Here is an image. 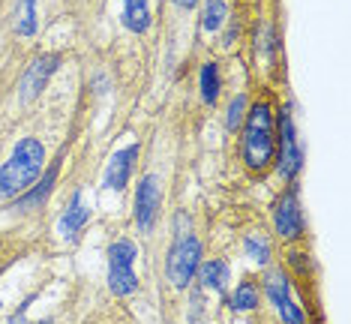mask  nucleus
Here are the masks:
<instances>
[{"instance_id":"1","label":"nucleus","mask_w":351,"mask_h":324,"mask_svg":"<svg viewBox=\"0 0 351 324\" xmlns=\"http://www.w3.org/2000/svg\"><path fill=\"white\" fill-rule=\"evenodd\" d=\"M43 162H45L43 145L36 138H21L10 153V160L0 165V199L27 192L30 184L43 175Z\"/></svg>"},{"instance_id":"2","label":"nucleus","mask_w":351,"mask_h":324,"mask_svg":"<svg viewBox=\"0 0 351 324\" xmlns=\"http://www.w3.org/2000/svg\"><path fill=\"white\" fill-rule=\"evenodd\" d=\"M274 156V117L270 105L258 102L246 114V132H243V160L250 169H265Z\"/></svg>"},{"instance_id":"3","label":"nucleus","mask_w":351,"mask_h":324,"mask_svg":"<svg viewBox=\"0 0 351 324\" xmlns=\"http://www.w3.org/2000/svg\"><path fill=\"white\" fill-rule=\"evenodd\" d=\"M198 264H202V243L189 234V228L186 232L178 228V237H174V243L169 249V264H165L169 282L178 288H186V282L195 276Z\"/></svg>"},{"instance_id":"4","label":"nucleus","mask_w":351,"mask_h":324,"mask_svg":"<svg viewBox=\"0 0 351 324\" xmlns=\"http://www.w3.org/2000/svg\"><path fill=\"white\" fill-rule=\"evenodd\" d=\"M135 258H138V249H135L132 240L111 243V249H108V288L114 291L117 297H126L138 288V276L132 271Z\"/></svg>"},{"instance_id":"5","label":"nucleus","mask_w":351,"mask_h":324,"mask_svg":"<svg viewBox=\"0 0 351 324\" xmlns=\"http://www.w3.org/2000/svg\"><path fill=\"white\" fill-rule=\"evenodd\" d=\"M159 204H162V189H159V180L154 175L141 177L138 189H135V225H138V232H150V228H154Z\"/></svg>"},{"instance_id":"6","label":"nucleus","mask_w":351,"mask_h":324,"mask_svg":"<svg viewBox=\"0 0 351 324\" xmlns=\"http://www.w3.org/2000/svg\"><path fill=\"white\" fill-rule=\"evenodd\" d=\"M279 136H282V147H279V175L294 177L303 165V153L298 147V136H294V121L289 112L279 114Z\"/></svg>"},{"instance_id":"7","label":"nucleus","mask_w":351,"mask_h":324,"mask_svg":"<svg viewBox=\"0 0 351 324\" xmlns=\"http://www.w3.org/2000/svg\"><path fill=\"white\" fill-rule=\"evenodd\" d=\"M267 295H270V300H274L279 319H282L285 324H306V319H303V310L294 303L291 286H289V279H285L282 273H270L267 276Z\"/></svg>"},{"instance_id":"8","label":"nucleus","mask_w":351,"mask_h":324,"mask_svg":"<svg viewBox=\"0 0 351 324\" xmlns=\"http://www.w3.org/2000/svg\"><path fill=\"white\" fill-rule=\"evenodd\" d=\"M54 69H58V58H54V54H39V58L30 60V66L25 69V75H21V99L34 102L39 93H43L45 84H49Z\"/></svg>"},{"instance_id":"9","label":"nucleus","mask_w":351,"mask_h":324,"mask_svg":"<svg viewBox=\"0 0 351 324\" xmlns=\"http://www.w3.org/2000/svg\"><path fill=\"white\" fill-rule=\"evenodd\" d=\"M274 225H276V232L282 237H289V240L303 234V213H300V204H298V195L294 192H285L282 199H279L276 213H274Z\"/></svg>"},{"instance_id":"10","label":"nucleus","mask_w":351,"mask_h":324,"mask_svg":"<svg viewBox=\"0 0 351 324\" xmlns=\"http://www.w3.org/2000/svg\"><path fill=\"white\" fill-rule=\"evenodd\" d=\"M138 160V145H130L123 150H117L108 162V171H106V186L108 189H123L126 180H130V171H132V162Z\"/></svg>"},{"instance_id":"11","label":"nucleus","mask_w":351,"mask_h":324,"mask_svg":"<svg viewBox=\"0 0 351 324\" xmlns=\"http://www.w3.org/2000/svg\"><path fill=\"white\" fill-rule=\"evenodd\" d=\"M87 219H90V210L84 208V199H82V195H75L73 204H69V210L60 216L58 228H60V234L66 237V240H73V237H78V232H82V228L87 225Z\"/></svg>"},{"instance_id":"12","label":"nucleus","mask_w":351,"mask_h":324,"mask_svg":"<svg viewBox=\"0 0 351 324\" xmlns=\"http://www.w3.org/2000/svg\"><path fill=\"white\" fill-rule=\"evenodd\" d=\"M123 25L132 34H145L150 27V0H123Z\"/></svg>"},{"instance_id":"13","label":"nucleus","mask_w":351,"mask_h":324,"mask_svg":"<svg viewBox=\"0 0 351 324\" xmlns=\"http://www.w3.org/2000/svg\"><path fill=\"white\" fill-rule=\"evenodd\" d=\"M195 273H198V282H202L204 288H213V291H219L228 282V264L219 262V258H210V262L198 264Z\"/></svg>"},{"instance_id":"14","label":"nucleus","mask_w":351,"mask_h":324,"mask_svg":"<svg viewBox=\"0 0 351 324\" xmlns=\"http://www.w3.org/2000/svg\"><path fill=\"white\" fill-rule=\"evenodd\" d=\"M228 15V6L226 0H204V15H202V25L207 34H217V30L222 27V21H226Z\"/></svg>"},{"instance_id":"15","label":"nucleus","mask_w":351,"mask_h":324,"mask_svg":"<svg viewBox=\"0 0 351 324\" xmlns=\"http://www.w3.org/2000/svg\"><path fill=\"white\" fill-rule=\"evenodd\" d=\"M15 30L21 36H30L36 30V0H19L15 10Z\"/></svg>"},{"instance_id":"16","label":"nucleus","mask_w":351,"mask_h":324,"mask_svg":"<svg viewBox=\"0 0 351 324\" xmlns=\"http://www.w3.org/2000/svg\"><path fill=\"white\" fill-rule=\"evenodd\" d=\"M54 175H58V171H49V175L43 177V184H39L34 192H27L25 199H19L15 201V210H30V208H36V204H43L45 199H49V192H51V186H54Z\"/></svg>"},{"instance_id":"17","label":"nucleus","mask_w":351,"mask_h":324,"mask_svg":"<svg viewBox=\"0 0 351 324\" xmlns=\"http://www.w3.org/2000/svg\"><path fill=\"white\" fill-rule=\"evenodd\" d=\"M202 97L204 102H217L219 99V66L217 63H204L202 66Z\"/></svg>"},{"instance_id":"18","label":"nucleus","mask_w":351,"mask_h":324,"mask_svg":"<svg viewBox=\"0 0 351 324\" xmlns=\"http://www.w3.org/2000/svg\"><path fill=\"white\" fill-rule=\"evenodd\" d=\"M231 306L234 310H255L258 306V286L255 282H241L237 286V291H234V297H231Z\"/></svg>"},{"instance_id":"19","label":"nucleus","mask_w":351,"mask_h":324,"mask_svg":"<svg viewBox=\"0 0 351 324\" xmlns=\"http://www.w3.org/2000/svg\"><path fill=\"white\" fill-rule=\"evenodd\" d=\"M246 258L265 264L267 258H270V243L261 234H250V237H246Z\"/></svg>"},{"instance_id":"20","label":"nucleus","mask_w":351,"mask_h":324,"mask_svg":"<svg viewBox=\"0 0 351 324\" xmlns=\"http://www.w3.org/2000/svg\"><path fill=\"white\" fill-rule=\"evenodd\" d=\"M243 108H246V99L234 97V102L228 105V129H237L243 123Z\"/></svg>"},{"instance_id":"21","label":"nucleus","mask_w":351,"mask_h":324,"mask_svg":"<svg viewBox=\"0 0 351 324\" xmlns=\"http://www.w3.org/2000/svg\"><path fill=\"white\" fill-rule=\"evenodd\" d=\"M174 3H178L180 10H193V6L198 3V0H174Z\"/></svg>"},{"instance_id":"22","label":"nucleus","mask_w":351,"mask_h":324,"mask_svg":"<svg viewBox=\"0 0 351 324\" xmlns=\"http://www.w3.org/2000/svg\"><path fill=\"white\" fill-rule=\"evenodd\" d=\"M43 324H51V321H43Z\"/></svg>"}]
</instances>
